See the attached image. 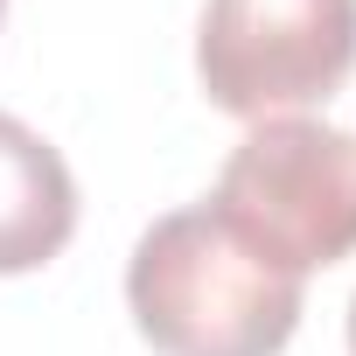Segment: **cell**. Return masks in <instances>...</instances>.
<instances>
[{
    "label": "cell",
    "instance_id": "1",
    "mask_svg": "<svg viewBox=\"0 0 356 356\" xmlns=\"http://www.w3.org/2000/svg\"><path fill=\"white\" fill-rule=\"evenodd\" d=\"M300 300L307 280L259 259L210 203L154 217L126 259L133 328L161 356H280Z\"/></svg>",
    "mask_w": 356,
    "mask_h": 356
},
{
    "label": "cell",
    "instance_id": "6",
    "mask_svg": "<svg viewBox=\"0 0 356 356\" xmlns=\"http://www.w3.org/2000/svg\"><path fill=\"white\" fill-rule=\"evenodd\" d=\"M0 22H8V0H0Z\"/></svg>",
    "mask_w": 356,
    "mask_h": 356
},
{
    "label": "cell",
    "instance_id": "3",
    "mask_svg": "<svg viewBox=\"0 0 356 356\" xmlns=\"http://www.w3.org/2000/svg\"><path fill=\"white\" fill-rule=\"evenodd\" d=\"M356 70V0H210L196 77L231 119H300Z\"/></svg>",
    "mask_w": 356,
    "mask_h": 356
},
{
    "label": "cell",
    "instance_id": "5",
    "mask_svg": "<svg viewBox=\"0 0 356 356\" xmlns=\"http://www.w3.org/2000/svg\"><path fill=\"white\" fill-rule=\"evenodd\" d=\"M349 356H356V300H349Z\"/></svg>",
    "mask_w": 356,
    "mask_h": 356
},
{
    "label": "cell",
    "instance_id": "4",
    "mask_svg": "<svg viewBox=\"0 0 356 356\" xmlns=\"http://www.w3.org/2000/svg\"><path fill=\"white\" fill-rule=\"evenodd\" d=\"M77 231V182L70 161L22 126L15 112H0V280L42 273Z\"/></svg>",
    "mask_w": 356,
    "mask_h": 356
},
{
    "label": "cell",
    "instance_id": "2",
    "mask_svg": "<svg viewBox=\"0 0 356 356\" xmlns=\"http://www.w3.org/2000/svg\"><path fill=\"white\" fill-rule=\"evenodd\" d=\"M203 203L259 259L307 280L356 252V133L321 119H259Z\"/></svg>",
    "mask_w": 356,
    "mask_h": 356
}]
</instances>
